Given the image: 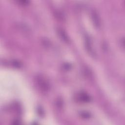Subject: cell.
I'll use <instances>...</instances> for the list:
<instances>
[{"mask_svg":"<svg viewBox=\"0 0 125 125\" xmlns=\"http://www.w3.org/2000/svg\"><path fill=\"white\" fill-rule=\"evenodd\" d=\"M84 40H85V46L87 52H88L91 55L94 57L96 55L94 52V50H93L92 44L91 43V41L90 38L88 36H86L84 38Z\"/></svg>","mask_w":125,"mask_h":125,"instance_id":"1","label":"cell"},{"mask_svg":"<svg viewBox=\"0 0 125 125\" xmlns=\"http://www.w3.org/2000/svg\"><path fill=\"white\" fill-rule=\"evenodd\" d=\"M91 16L92 18V20L93 21V22L94 23L95 26L97 27H100L101 26V21L97 13L95 11H93Z\"/></svg>","mask_w":125,"mask_h":125,"instance_id":"2","label":"cell"}]
</instances>
